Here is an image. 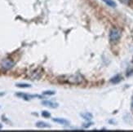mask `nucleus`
I'll return each mask as SVG.
<instances>
[{
	"instance_id": "f257e3e1",
	"label": "nucleus",
	"mask_w": 133,
	"mask_h": 132,
	"mask_svg": "<svg viewBox=\"0 0 133 132\" xmlns=\"http://www.w3.org/2000/svg\"><path fill=\"white\" fill-rule=\"evenodd\" d=\"M64 82H67V83H70V84H82L84 82V78L81 75V74H72V75H69L67 78H65V79L63 80Z\"/></svg>"
},
{
	"instance_id": "f03ea898",
	"label": "nucleus",
	"mask_w": 133,
	"mask_h": 132,
	"mask_svg": "<svg viewBox=\"0 0 133 132\" xmlns=\"http://www.w3.org/2000/svg\"><path fill=\"white\" fill-rule=\"evenodd\" d=\"M121 38V31L117 28H113L109 32V40L111 42L115 43L118 41Z\"/></svg>"
},
{
	"instance_id": "7ed1b4c3",
	"label": "nucleus",
	"mask_w": 133,
	"mask_h": 132,
	"mask_svg": "<svg viewBox=\"0 0 133 132\" xmlns=\"http://www.w3.org/2000/svg\"><path fill=\"white\" fill-rule=\"evenodd\" d=\"M15 65V63L11 59H5L2 61L1 63V66L3 70H11V68H12Z\"/></svg>"
},
{
	"instance_id": "20e7f679",
	"label": "nucleus",
	"mask_w": 133,
	"mask_h": 132,
	"mask_svg": "<svg viewBox=\"0 0 133 132\" xmlns=\"http://www.w3.org/2000/svg\"><path fill=\"white\" fill-rule=\"evenodd\" d=\"M42 73H43V71L41 70H34L32 72V73L30 74V78L31 79H38L40 78V77L42 76Z\"/></svg>"
},
{
	"instance_id": "39448f33",
	"label": "nucleus",
	"mask_w": 133,
	"mask_h": 132,
	"mask_svg": "<svg viewBox=\"0 0 133 132\" xmlns=\"http://www.w3.org/2000/svg\"><path fill=\"white\" fill-rule=\"evenodd\" d=\"M42 104L44 105V106H47L48 108H56L58 107V104L57 103H55V102H52V101H50V100H44L43 101Z\"/></svg>"
},
{
	"instance_id": "423d86ee",
	"label": "nucleus",
	"mask_w": 133,
	"mask_h": 132,
	"mask_svg": "<svg viewBox=\"0 0 133 132\" xmlns=\"http://www.w3.org/2000/svg\"><path fill=\"white\" fill-rule=\"evenodd\" d=\"M17 96H20L21 98H23L25 100H30L31 98H34V97L38 96V98H42L40 95H28V94H25V93H17L16 94Z\"/></svg>"
},
{
	"instance_id": "0eeeda50",
	"label": "nucleus",
	"mask_w": 133,
	"mask_h": 132,
	"mask_svg": "<svg viewBox=\"0 0 133 132\" xmlns=\"http://www.w3.org/2000/svg\"><path fill=\"white\" fill-rule=\"evenodd\" d=\"M53 122H56V123H59L61 125L63 126H69V122L66 119L64 118H53Z\"/></svg>"
},
{
	"instance_id": "6e6552de",
	"label": "nucleus",
	"mask_w": 133,
	"mask_h": 132,
	"mask_svg": "<svg viewBox=\"0 0 133 132\" xmlns=\"http://www.w3.org/2000/svg\"><path fill=\"white\" fill-rule=\"evenodd\" d=\"M36 127L38 128H48L51 127V126L45 122H38L36 123Z\"/></svg>"
},
{
	"instance_id": "1a4fd4ad",
	"label": "nucleus",
	"mask_w": 133,
	"mask_h": 132,
	"mask_svg": "<svg viewBox=\"0 0 133 132\" xmlns=\"http://www.w3.org/2000/svg\"><path fill=\"white\" fill-rule=\"evenodd\" d=\"M121 80H122V77H121L120 75H115L114 77H113L110 79V82L113 84H117V83L120 82Z\"/></svg>"
},
{
	"instance_id": "9d476101",
	"label": "nucleus",
	"mask_w": 133,
	"mask_h": 132,
	"mask_svg": "<svg viewBox=\"0 0 133 132\" xmlns=\"http://www.w3.org/2000/svg\"><path fill=\"white\" fill-rule=\"evenodd\" d=\"M81 116H82V117L85 120H87V121H91V120L92 119V114L91 113H81Z\"/></svg>"
},
{
	"instance_id": "9b49d317",
	"label": "nucleus",
	"mask_w": 133,
	"mask_h": 132,
	"mask_svg": "<svg viewBox=\"0 0 133 132\" xmlns=\"http://www.w3.org/2000/svg\"><path fill=\"white\" fill-rule=\"evenodd\" d=\"M103 1L105 2L108 6H109V7H112V8L116 7V3H115V2H114L113 0H103Z\"/></svg>"
},
{
	"instance_id": "f8f14e48",
	"label": "nucleus",
	"mask_w": 133,
	"mask_h": 132,
	"mask_svg": "<svg viewBox=\"0 0 133 132\" xmlns=\"http://www.w3.org/2000/svg\"><path fill=\"white\" fill-rule=\"evenodd\" d=\"M16 86L17 87H20V88H28V87H30V85L27 84V83H17Z\"/></svg>"
},
{
	"instance_id": "ddd939ff",
	"label": "nucleus",
	"mask_w": 133,
	"mask_h": 132,
	"mask_svg": "<svg viewBox=\"0 0 133 132\" xmlns=\"http://www.w3.org/2000/svg\"><path fill=\"white\" fill-rule=\"evenodd\" d=\"M42 116H43V117L48 118V117H51V113H48V112H47V111H43V112H42Z\"/></svg>"
},
{
	"instance_id": "4468645a",
	"label": "nucleus",
	"mask_w": 133,
	"mask_h": 132,
	"mask_svg": "<svg viewBox=\"0 0 133 132\" xmlns=\"http://www.w3.org/2000/svg\"><path fill=\"white\" fill-rule=\"evenodd\" d=\"M54 94H55V91H47L43 92V95H52Z\"/></svg>"
},
{
	"instance_id": "2eb2a0df",
	"label": "nucleus",
	"mask_w": 133,
	"mask_h": 132,
	"mask_svg": "<svg viewBox=\"0 0 133 132\" xmlns=\"http://www.w3.org/2000/svg\"><path fill=\"white\" fill-rule=\"evenodd\" d=\"M119 1L123 3V4H126V5H128L130 4V2H131V0H119Z\"/></svg>"
},
{
	"instance_id": "dca6fc26",
	"label": "nucleus",
	"mask_w": 133,
	"mask_h": 132,
	"mask_svg": "<svg viewBox=\"0 0 133 132\" xmlns=\"http://www.w3.org/2000/svg\"><path fill=\"white\" fill-rule=\"evenodd\" d=\"M131 111L133 112V95L131 97Z\"/></svg>"
},
{
	"instance_id": "f3484780",
	"label": "nucleus",
	"mask_w": 133,
	"mask_h": 132,
	"mask_svg": "<svg viewBox=\"0 0 133 132\" xmlns=\"http://www.w3.org/2000/svg\"><path fill=\"white\" fill-rule=\"evenodd\" d=\"M2 128V125L1 124H0V129H1Z\"/></svg>"
},
{
	"instance_id": "a211bd4d",
	"label": "nucleus",
	"mask_w": 133,
	"mask_h": 132,
	"mask_svg": "<svg viewBox=\"0 0 133 132\" xmlns=\"http://www.w3.org/2000/svg\"><path fill=\"white\" fill-rule=\"evenodd\" d=\"M132 63H133V59H132Z\"/></svg>"
}]
</instances>
